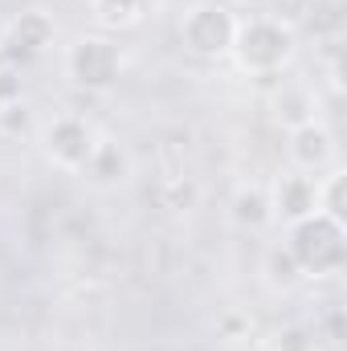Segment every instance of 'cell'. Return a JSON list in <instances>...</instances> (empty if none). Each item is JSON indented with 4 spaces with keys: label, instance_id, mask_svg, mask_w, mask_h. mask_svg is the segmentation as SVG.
<instances>
[{
    "label": "cell",
    "instance_id": "obj_8",
    "mask_svg": "<svg viewBox=\"0 0 347 351\" xmlns=\"http://www.w3.org/2000/svg\"><path fill=\"white\" fill-rule=\"evenodd\" d=\"M290 164H294V172L307 176H319L323 168L331 172L335 168V135L319 119L307 127H294L290 131Z\"/></svg>",
    "mask_w": 347,
    "mask_h": 351
},
{
    "label": "cell",
    "instance_id": "obj_12",
    "mask_svg": "<svg viewBox=\"0 0 347 351\" xmlns=\"http://www.w3.org/2000/svg\"><path fill=\"white\" fill-rule=\"evenodd\" d=\"M233 221H237L241 229H265V225L274 221V213H270V192H265V188H241V192L233 196Z\"/></svg>",
    "mask_w": 347,
    "mask_h": 351
},
{
    "label": "cell",
    "instance_id": "obj_13",
    "mask_svg": "<svg viewBox=\"0 0 347 351\" xmlns=\"http://www.w3.org/2000/svg\"><path fill=\"white\" fill-rule=\"evenodd\" d=\"M347 176L344 168H331L327 176H319V213L323 217H331V221H339V225H347Z\"/></svg>",
    "mask_w": 347,
    "mask_h": 351
},
{
    "label": "cell",
    "instance_id": "obj_9",
    "mask_svg": "<svg viewBox=\"0 0 347 351\" xmlns=\"http://www.w3.org/2000/svg\"><path fill=\"white\" fill-rule=\"evenodd\" d=\"M274 114H278V123L282 127H307V123H315V94L307 86H294V82H282V86L274 90Z\"/></svg>",
    "mask_w": 347,
    "mask_h": 351
},
{
    "label": "cell",
    "instance_id": "obj_1",
    "mask_svg": "<svg viewBox=\"0 0 347 351\" xmlns=\"http://www.w3.org/2000/svg\"><path fill=\"white\" fill-rule=\"evenodd\" d=\"M237 66L254 78H278L286 70V62L294 58V29L282 16H250L237 21L233 33V49Z\"/></svg>",
    "mask_w": 347,
    "mask_h": 351
},
{
    "label": "cell",
    "instance_id": "obj_4",
    "mask_svg": "<svg viewBox=\"0 0 347 351\" xmlns=\"http://www.w3.org/2000/svg\"><path fill=\"white\" fill-rule=\"evenodd\" d=\"M66 70L74 78V86L82 90H110L123 74V53L110 37H98V33H86L70 45L66 53Z\"/></svg>",
    "mask_w": 347,
    "mask_h": 351
},
{
    "label": "cell",
    "instance_id": "obj_7",
    "mask_svg": "<svg viewBox=\"0 0 347 351\" xmlns=\"http://www.w3.org/2000/svg\"><path fill=\"white\" fill-rule=\"evenodd\" d=\"M270 213L274 221H302L311 213H319V176H307V172H282L270 188Z\"/></svg>",
    "mask_w": 347,
    "mask_h": 351
},
{
    "label": "cell",
    "instance_id": "obj_5",
    "mask_svg": "<svg viewBox=\"0 0 347 351\" xmlns=\"http://www.w3.org/2000/svg\"><path fill=\"white\" fill-rule=\"evenodd\" d=\"M94 147H98V135H94V127H90L86 119H78V114H62L45 131V152H49V160L58 168L82 172L86 160L94 156Z\"/></svg>",
    "mask_w": 347,
    "mask_h": 351
},
{
    "label": "cell",
    "instance_id": "obj_11",
    "mask_svg": "<svg viewBox=\"0 0 347 351\" xmlns=\"http://www.w3.org/2000/svg\"><path fill=\"white\" fill-rule=\"evenodd\" d=\"M152 8H156V0H90L94 21L106 25V29H131V25H139Z\"/></svg>",
    "mask_w": 347,
    "mask_h": 351
},
{
    "label": "cell",
    "instance_id": "obj_16",
    "mask_svg": "<svg viewBox=\"0 0 347 351\" xmlns=\"http://www.w3.org/2000/svg\"><path fill=\"white\" fill-rule=\"evenodd\" d=\"M274 351H319V335H315L311 327L294 323V327H286V331L278 335V348Z\"/></svg>",
    "mask_w": 347,
    "mask_h": 351
},
{
    "label": "cell",
    "instance_id": "obj_17",
    "mask_svg": "<svg viewBox=\"0 0 347 351\" xmlns=\"http://www.w3.org/2000/svg\"><path fill=\"white\" fill-rule=\"evenodd\" d=\"M0 37H4V25H0Z\"/></svg>",
    "mask_w": 347,
    "mask_h": 351
},
{
    "label": "cell",
    "instance_id": "obj_3",
    "mask_svg": "<svg viewBox=\"0 0 347 351\" xmlns=\"http://www.w3.org/2000/svg\"><path fill=\"white\" fill-rule=\"evenodd\" d=\"M233 33H237V16L225 4H196L184 12L180 21V41L196 53V58H225L233 49Z\"/></svg>",
    "mask_w": 347,
    "mask_h": 351
},
{
    "label": "cell",
    "instance_id": "obj_15",
    "mask_svg": "<svg viewBox=\"0 0 347 351\" xmlns=\"http://www.w3.org/2000/svg\"><path fill=\"white\" fill-rule=\"evenodd\" d=\"M29 123H33V114H29V106H25L21 98L0 102V131H4V135H25Z\"/></svg>",
    "mask_w": 347,
    "mask_h": 351
},
{
    "label": "cell",
    "instance_id": "obj_2",
    "mask_svg": "<svg viewBox=\"0 0 347 351\" xmlns=\"http://www.w3.org/2000/svg\"><path fill=\"white\" fill-rule=\"evenodd\" d=\"M286 254L294 258V265L302 269V278H327V274H339L347 262V233L339 221L323 217V213H311L302 221L290 225L286 233Z\"/></svg>",
    "mask_w": 347,
    "mask_h": 351
},
{
    "label": "cell",
    "instance_id": "obj_14",
    "mask_svg": "<svg viewBox=\"0 0 347 351\" xmlns=\"http://www.w3.org/2000/svg\"><path fill=\"white\" fill-rule=\"evenodd\" d=\"M265 269H270V282L274 286H298L302 282V269L294 265V258L286 254V245H274L265 254Z\"/></svg>",
    "mask_w": 347,
    "mask_h": 351
},
{
    "label": "cell",
    "instance_id": "obj_6",
    "mask_svg": "<svg viewBox=\"0 0 347 351\" xmlns=\"http://www.w3.org/2000/svg\"><path fill=\"white\" fill-rule=\"evenodd\" d=\"M53 37H58L53 16H49V12H41V8H29V12H21V16L4 29L0 49L8 53V62L25 66V62H37V58L53 45Z\"/></svg>",
    "mask_w": 347,
    "mask_h": 351
},
{
    "label": "cell",
    "instance_id": "obj_10",
    "mask_svg": "<svg viewBox=\"0 0 347 351\" xmlns=\"http://www.w3.org/2000/svg\"><path fill=\"white\" fill-rule=\"evenodd\" d=\"M82 176H86L90 184H98V188H110V184H119L127 176V156L119 152V143L98 139V147H94V156L86 160Z\"/></svg>",
    "mask_w": 347,
    "mask_h": 351
}]
</instances>
